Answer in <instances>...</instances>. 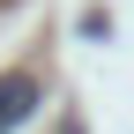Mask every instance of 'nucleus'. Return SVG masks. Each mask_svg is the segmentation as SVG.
<instances>
[{
  "instance_id": "obj_1",
  "label": "nucleus",
  "mask_w": 134,
  "mask_h": 134,
  "mask_svg": "<svg viewBox=\"0 0 134 134\" xmlns=\"http://www.w3.org/2000/svg\"><path fill=\"white\" fill-rule=\"evenodd\" d=\"M37 112V75H0V134H15Z\"/></svg>"
},
{
  "instance_id": "obj_2",
  "label": "nucleus",
  "mask_w": 134,
  "mask_h": 134,
  "mask_svg": "<svg viewBox=\"0 0 134 134\" xmlns=\"http://www.w3.org/2000/svg\"><path fill=\"white\" fill-rule=\"evenodd\" d=\"M60 134H82V127H75V119H67V127H60Z\"/></svg>"
}]
</instances>
